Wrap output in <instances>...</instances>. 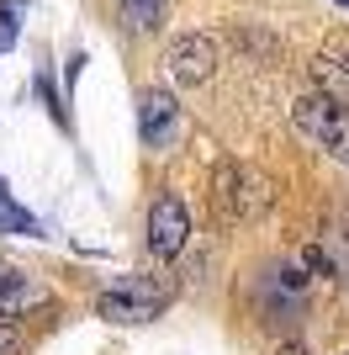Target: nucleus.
<instances>
[{
  "label": "nucleus",
  "instance_id": "1",
  "mask_svg": "<svg viewBox=\"0 0 349 355\" xmlns=\"http://www.w3.org/2000/svg\"><path fill=\"white\" fill-rule=\"evenodd\" d=\"M170 302H174L170 276H116V282L96 297V318L132 329V324H154Z\"/></svg>",
  "mask_w": 349,
  "mask_h": 355
},
{
  "label": "nucleus",
  "instance_id": "2",
  "mask_svg": "<svg viewBox=\"0 0 349 355\" xmlns=\"http://www.w3.org/2000/svg\"><path fill=\"white\" fill-rule=\"evenodd\" d=\"M265 207H270V180H265L260 170H249V164H238V159H222L217 170H212V212H217L222 228L260 218Z\"/></svg>",
  "mask_w": 349,
  "mask_h": 355
},
{
  "label": "nucleus",
  "instance_id": "3",
  "mask_svg": "<svg viewBox=\"0 0 349 355\" xmlns=\"http://www.w3.org/2000/svg\"><path fill=\"white\" fill-rule=\"evenodd\" d=\"M291 117H296V128H302L307 144H318L323 154H334V159L349 164V112L328 96V90H323V96H302Z\"/></svg>",
  "mask_w": 349,
  "mask_h": 355
},
{
  "label": "nucleus",
  "instance_id": "4",
  "mask_svg": "<svg viewBox=\"0 0 349 355\" xmlns=\"http://www.w3.org/2000/svg\"><path fill=\"white\" fill-rule=\"evenodd\" d=\"M143 244H148V254H154V260H174V254L190 244V207H186L174 191H159V196H154Z\"/></svg>",
  "mask_w": 349,
  "mask_h": 355
},
{
  "label": "nucleus",
  "instance_id": "5",
  "mask_svg": "<svg viewBox=\"0 0 349 355\" xmlns=\"http://www.w3.org/2000/svg\"><path fill=\"white\" fill-rule=\"evenodd\" d=\"M138 138L154 154H170L180 144V106H174L170 90H143L138 96Z\"/></svg>",
  "mask_w": 349,
  "mask_h": 355
},
{
  "label": "nucleus",
  "instance_id": "6",
  "mask_svg": "<svg viewBox=\"0 0 349 355\" xmlns=\"http://www.w3.org/2000/svg\"><path fill=\"white\" fill-rule=\"evenodd\" d=\"M170 80L174 85H206L212 74H217V37H206V32H186V37H174L170 43Z\"/></svg>",
  "mask_w": 349,
  "mask_h": 355
},
{
  "label": "nucleus",
  "instance_id": "7",
  "mask_svg": "<svg viewBox=\"0 0 349 355\" xmlns=\"http://www.w3.org/2000/svg\"><path fill=\"white\" fill-rule=\"evenodd\" d=\"M37 302H43V286L32 282L27 270H16V282L0 292V318H21V313L37 308Z\"/></svg>",
  "mask_w": 349,
  "mask_h": 355
},
{
  "label": "nucleus",
  "instance_id": "8",
  "mask_svg": "<svg viewBox=\"0 0 349 355\" xmlns=\"http://www.w3.org/2000/svg\"><path fill=\"white\" fill-rule=\"evenodd\" d=\"M159 16H164V0H122V32H132V37L154 32Z\"/></svg>",
  "mask_w": 349,
  "mask_h": 355
},
{
  "label": "nucleus",
  "instance_id": "9",
  "mask_svg": "<svg viewBox=\"0 0 349 355\" xmlns=\"http://www.w3.org/2000/svg\"><path fill=\"white\" fill-rule=\"evenodd\" d=\"M0 234H37V218L27 207H16L11 191H6V180H0Z\"/></svg>",
  "mask_w": 349,
  "mask_h": 355
},
{
  "label": "nucleus",
  "instance_id": "10",
  "mask_svg": "<svg viewBox=\"0 0 349 355\" xmlns=\"http://www.w3.org/2000/svg\"><path fill=\"white\" fill-rule=\"evenodd\" d=\"M21 0H0V59L16 48V37H21Z\"/></svg>",
  "mask_w": 349,
  "mask_h": 355
},
{
  "label": "nucleus",
  "instance_id": "11",
  "mask_svg": "<svg viewBox=\"0 0 349 355\" xmlns=\"http://www.w3.org/2000/svg\"><path fill=\"white\" fill-rule=\"evenodd\" d=\"M0 355H27V334L16 318H0Z\"/></svg>",
  "mask_w": 349,
  "mask_h": 355
},
{
  "label": "nucleus",
  "instance_id": "12",
  "mask_svg": "<svg viewBox=\"0 0 349 355\" xmlns=\"http://www.w3.org/2000/svg\"><path fill=\"white\" fill-rule=\"evenodd\" d=\"M37 96L48 101V112H53L58 128H69V112H64V101H58V90H53V80H48V74H37Z\"/></svg>",
  "mask_w": 349,
  "mask_h": 355
},
{
  "label": "nucleus",
  "instance_id": "13",
  "mask_svg": "<svg viewBox=\"0 0 349 355\" xmlns=\"http://www.w3.org/2000/svg\"><path fill=\"white\" fill-rule=\"evenodd\" d=\"M276 355H312V350H307V345L302 340H286V345H280V350Z\"/></svg>",
  "mask_w": 349,
  "mask_h": 355
},
{
  "label": "nucleus",
  "instance_id": "14",
  "mask_svg": "<svg viewBox=\"0 0 349 355\" xmlns=\"http://www.w3.org/2000/svg\"><path fill=\"white\" fill-rule=\"evenodd\" d=\"M11 282H16V266H6V260H0V292H6Z\"/></svg>",
  "mask_w": 349,
  "mask_h": 355
},
{
  "label": "nucleus",
  "instance_id": "15",
  "mask_svg": "<svg viewBox=\"0 0 349 355\" xmlns=\"http://www.w3.org/2000/svg\"><path fill=\"white\" fill-rule=\"evenodd\" d=\"M339 6H349V0H339Z\"/></svg>",
  "mask_w": 349,
  "mask_h": 355
}]
</instances>
